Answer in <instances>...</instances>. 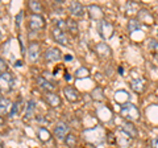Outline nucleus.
Wrapping results in <instances>:
<instances>
[{"label":"nucleus","mask_w":158,"mask_h":148,"mask_svg":"<svg viewBox=\"0 0 158 148\" xmlns=\"http://www.w3.org/2000/svg\"><path fill=\"white\" fill-rule=\"evenodd\" d=\"M63 95H65V98L69 101V102H71V103H75L79 101V93L75 87H73L70 85H67L63 87Z\"/></svg>","instance_id":"obj_13"},{"label":"nucleus","mask_w":158,"mask_h":148,"mask_svg":"<svg viewBox=\"0 0 158 148\" xmlns=\"http://www.w3.org/2000/svg\"><path fill=\"white\" fill-rule=\"evenodd\" d=\"M21 19H23V12H19V15L16 16V28H20V25H21Z\"/></svg>","instance_id":"obj_33"},{"label":"nucleus","mask_w":158,"mask_h":148,"mask_svg":"<svg viewBox=\"0 0 158 148\" xmlns=\"http://www.w3.org/2000/svg\"><path fill=\"white\" fill-rule=\"evenodd\" d=\"M125 9L128 13H138V11H140V4H138L137 2H127V6H125Z\"/></svg>","instance_id":"obj_26"},{"label":"nucleus","mask_w":158,"mask_h":148,"mask_svg":"<svg viewBox=\"0 0 158 148\" xmlns=\"http://www.w3.org/2000/svg\"><path fill=\"white\" fill-rule=\"evenodd\" d=\"M148 46L152 52H158V41L154 40V38H150L149 41H148Z\"/></svg>","instance_id":"obj_29"},{"label":"nucleus","mask_w":158,"mask_h":148,"mask_svg":"<svg viewBox=\"0 0 158 148\" xmlns=\"http://www.w3.org/2000/svg\"><path fill=\"white\" fill-rule=\"evenodd\" d=\"M87 13L91 20H94V21L104 20V12H103V9L99 6H96V4H90V6L87 7Z\"/></svg>","instance_id":"obj_8"},{"label":"nucleus","mask_w":158,"mask_h":148,"mask_svg":"<svg viewBox=\"0 0 158 148\" xmlns=\"http://www.w3.org/2000/svg\"><path fill=\"white\" fill-rule=\"evenodd\" d=\"M11 108H12V105L8 98H6L4 95L0 97V112H2V116H4L6 114H9Z\"/></svg>","instance_id":"obj_21"},{"label":"nucleus","mask_w":158,"mask_h":148,"mask_svg":"<svg viewBox=\"0 0 158 148\" xmlns=\"http://www.w3.org/2000/svg\"><path fill=\"white\" fill-rule=\"evenodd\" d=\"M113 98H115L116 103H118L120 106H124V105H127V103H129L131 95L127 90H117L115 93V95H113Z\"/></svg>","instance_id":"obj_15"},{"label":"nucleus","mask_w":158,"mask_h":148,"mask_svg":"<svg viewBox=\"0 0 158 148\" xmlns=\"http://www.w3.org/2000/svg\"><path fill=\"white\" fill-rule=\"evenodd\" d=\"M36 81H37L38 87L42 89V90H45L46 93H52V91L54 90V87H56L50 81H48L45 77H37Z\"/></svg>","instance_id":"obj_18"},{"label":"nucleus","mask_w":158,"mask_h":148,"mask_svg":"<svg viewBox=\"0 0 158 148\" xmlns=\"http://www.w3.org/2000/svg\"><path fill=\"white\" fill-rule=\"evenodd\" d=\"M63 141H65V144H66L69 148H74V147L77 146V136L70 132V134H69V135L65 137V140H63Z\"/></svg>","instance_id":"obj_27"},{"label":"nucleus","mask_w":158,"mask_h":148,"mask_svg":"<svg viewBox=\"0 0 158 148\" xmlns=\"http://www.w3.org/2000/svg\"><path fill=\"white\" fill-rule=\"evenodd\" d=\"M75 77H77V78H87V77H90V72H88L87 67L81 66V67H79L78 70L75 72Z\"/></svg>","instance_id":"obj_28"},{"label":"nucleus","mask_w":158,"mask_h":148,"mask_svg":"<svg viewBox=\"0 0 158 148\" xmlns=\"http://www.w3.org/2000/svg\"><path fill=\"white\" fill-rule=\"evenodd\" d=\"M28 27L31 31L33 32H38L45 27V19H44L41 15H36V13H32L29 16V23H28Z\"/></svg>","instance_id":"obj_5"},{"label":"nucleus","mask_w":158,"mask_h":148,"mask_svg":"<svg viewBox=\"0 0 158 148\" xmlns=\"http://www.w3.org/2000/svg\"><path fill=\"white\" fill-rule=\"evenodd\" d=\"M28 60L31 62H37L40 60V56H41V48H40V44L36 41L29 42L28 45Z\"/></svg>","instance_id":"obj_7"},{"label":"nucleus","mask_w":158,"mask_h":148,"mask_svg":"<svg viewBox=\"0 0 158 148\" xmlns=\"http://www.w3.org/2000/svg\"><path fill=\"white\" fill-rule=\"evenodd\" d=\"M66 80H67V81H71V77H70V74H66Z\"/></svg>","instance_id":"obj_37"},{"label":"nucleus","mask_w":158,"mask_h":148,"mask_svg":"<svg viewBox=\"0 0 158 148\" xmlns=\"http://www.w3.org/2000/svg\"><path fill=\"white\" fill-rule=\"evenodd\" d=\"M131 87H132V90L137 93V94H141V93H144L145 91V81L144 80H141V78H133V80H131Z\"/></svg>","instance_id":"obj_17"},{"label":"nucleus","mask_w":158,"mask_h":148,"mask_svg":"<svg viewBox=\"0 0 158 148\" xmlns=\"http://www.w3.org/2000/svg\"><path fill=\"white\" fill-rule=\"evenodd\" d=\"M91 98L94 101H96V102L103 101V99H104V91H103V89L100 86H96L91 91Z\"/></svg>","instance_id":"obj_22"},{"label":"nucleus","mask_w":158,"mask_h":148,"mask_svg":"<svg viewBox=\"0 0 158 148\" xmlns=\"http://www.w3.org/2000/svg\"><path fill=\"white\" fill-rule=\"evenodd\" d=\"M15 86V77L12 73H3L2 77H0V89H2V93H9Z\"/></svg>","instance_id":"obj_3"},{"label":"nucleus","mask_w":158,"mask_h":148,"mask_svg":"<svg viewBox=\"0 0 158 148\" xmlns=\"http://www.w3.org/2000/svg\"><path fill=\"white\" fill-rule=\"evenodd\" d=\"M34 110H36V102L34 101H29L27 105V111H25V119H31L34 115Z\"/></svg>","instance_id":"obj_24"},{"label":"nucleus","mask_w":158,"mask_h":148,"mask_svg":"<svg viewBox=\"0 0 158 148\" xmlns=\"http://www.w3.org/2000/svg\"><path fill=\"white\" fill-rule=\"evenodd\" d=\"M120 115L125 122L133 123L140 119V110L133 103H127L120 107Z\"/></svg>","instance_id":"obj_1"},{"label":"nucleus","mask_w":158,"mask_h":148,"mask_svg":"<svg viewBox=\"0 0 158 148\" xmlns=\"http://www.w3.org/2000/svg\"><path fill=\"white\" fill-rule=\"evenodd\" d=\"M121 131L128 136V137H137L138 132H137V128L135 127V124L131 122H125L121 124Z\"/></svg>","instance_id":"obj_16"},{"label":"nucleus","mask_w":158,"mask_h":148,"mask_svg":"<svg viewBox=\"0 0 158 148\" xmlns=\"http://www.w3.org/2000/svg\"><path fill=\"white\" fill-rule=\"evenodd\" d=\"M45 101L48 102V105L53 107V108H58V107H61L62 106V99H61V97H59L57 93H46L45 94Z\"/></svg>","instance_id":"obj_14"},{"label":"nucleus","mask_w":158,"mask_h":148,"mask_svg":"<svg viewBox=\"0 0 158 148\" xmlns=\"http://www.w3.org/2000/svg\"><path fill=\"white\" fill-rule=\"evenodd\" d=\"M69 12L73 17H83L85 16V7L79 2H70L69 3Z\"/></svg>","instance_id":"obj_12"},{"label":"nucleus","mask_w":158,"mask_h":148,"mask_svg":"<svg viewBox=\"0 0 158 148\" xmlns=\"http://www.w3.org/2000/svg\"><path fill=\"white\" fill-rule=\"evenodd\" d=\"M65 60H66V61H71V60H73V57H71V56H66V57H65Z\"/></svg>","instance_id":"obj_35"},{"label":"nucleus","mask_w":158,"mask_h":148,"mask_svg":"<svg viewBox=\"0 0 158 148\" xmlns=\"http://www.w3.org/2000/svg\"><path fill=\"white\" fill-rule=\"evenodd\" d=\"M138 29H141V23L138 21L137 19H131V20L128 21V31H129V33L136 32Z\"/></svg>","instance_id":"obj_25"},{"label":"nucleus","mask_w":158,"mask_h":148,"mask_svg":"<svg viewBox=\"0 0 158 148\" xmlns=\"http://www.w3.org/2000/svg\"><path fill=\"white\" fill-rule=\"evenodd\" d=\"M113 33H115V28L110 21L102 20L98 23V34L102 40H110L113 37Z\"/></svg>","instance_id":"obj_2"},{"label":"nucleus","mask_w":158,"mask_h":148,"mask_svg":"<svg viewBox=\"0 0 158 148\" xmlns=\"http://www.w3.org/2000/svg\"><path fill=\"white\" fill-rule=\"evenodd\" d=\"M70 134L69 132V126L66 124L65 122H58L56 126H54L53 130V135L59 140H65V137Z\"/></svg>","instance_id":"obj_10"},{"label":"nucleus","mask_w":158,"mask_h":148,"mask_svg":"<svg viewBox=\"0 0 158 148\" xmlns=\"http://www.w3.org/2000/svg\"><path fill=\"white\" fill-rule=\"evenodd\" d=\"M56 27L59 28V29H62V31H67L66 21H63V20H57V21H56Z\"/></svg>","instance_id":"obj_31"},{"label":"nucleus","mask_w":158,"mask_h":148,"mask_svg":"<svg viewBox=\"0 0 158 148\" xmlns=\"http://www.w3.org/2000/svg\"><path fill=\"white\" fill-rule=\"evenodd\" d=\"M94 50H95V53L98 54V57H100L102 60H108V58L112 57V49L106 42L96 44L95 48H94Z\"/></svg>","instance_id":"obj_6"},{"label":"nucleus","mask_w":158,"mask_h":148,"mask_svg":"<svg viewBox=\"0 0 158 148\" xmlns=\"http://www.w3.org/2000/svg\"><path fill=\"white\" fill-rule=\"evenodd\" d=\"M15 66H21V61H17V62H15Z\"/></svg>","instance_id":"obj_36"},{"label":"nucleus","mask_w":158,"mask_h":148,"mask_svg":"<svg viewBox=\"0 0 158 148\" xmlns=\"http://www.w3.org/2000/svg\"><path fill=\"white\" fill-rule=\"evenodd\" d=\"M136 19L141 24H145V25H152V24H154V16H153V13L146 8H141L140 11H138Z\"/></svg>","instance_id":"obj_9"},{"label":"nucleus","mask_w":158,"mask_h":148,"mask_svg":"<svg viewBox=\"0 0 158 148\" xmlns=\"http://www.w3.org/2000/svg\"><path fill=\"white\" fill-rule=\"evenodd\" d=\"M28 7L36 15H41V12H42V4L40 2H36V0H31V2L28 3Z\"/></svg>","instance_id":"obj_23"},{"label":"nucleus","mask_w":158,"mask_h":148,"mask_svg":"<svg viewBox=\"0 0 158 148\" xmlns=\"http://www.w3.org/2000/svg\"><path fill=\"white\" fill-rule=\"evenodd\" d=\"M152 147L153 148H158V137H156L154 140H152Z\"/></svg>","instance_id":"obj_34"},{"label":"nucleus","mask_w":158,"mask_h":148,"mask_svg":"<svg viewBox=\"0 0 158 148\" xmlns=\"http://www.w3.org/2000/svg\"><path fill=\"white\" fill-rule=\"evenodd\" d=\"M44 58H45V61L49 63L58 62L62 60V53L58 48H49L45 52V54H44Z\"/></svg>","instance_id":"obj_11"},{"label":"nucleus","mask_w":158,"mask_h":148,"mask_svg":"<svg viewBox=\"0 0 158 148\" xmlns=\"http://www.w3.org/2000/svg\"><path fill=\"white\" fill-rule=\"evenodd\" d=\"M52 36H53V40L57 44H59V45H63V46L70 45V38H69L67 33L65 31H62V29L54 27L52 31Z\"/></svg>","instance_id":"obj_4"},{"label":"nucleus","mask_w":158,"mask_h":148,"mask_svg":"<svg viewBox=\"0 0 158 148\" xmlns=\"http://www.w3.org/2000/svg\"><path fill=\"white\" fill-rule=\"evenodd\" d=\"M17 112H19V103H13L12 105V108H11V111H9V116L13 118L15 115H17Z\"/></svg>","instance_id":"obj_30"},{"label":"nucleus","mask_w":158,"mask_h":148,"mask_svg":"<svg viewBox=\"0 0 158 148\" xmlns=\"http://www.w3.org/2000/svg\"><path fill=\"white\" fill-rule=\"evenodd\" d=\"M0 70H2V74L3 73H7V62H6L4 58L0 60Z\"/></svg>","instance_id":"obj_32"},{"label":"nucleus","mask_w":158,"mask_h":148,"mask_svg":"<svg viewBox=\"0 0 158 148\" xmlns=\"http://www.w3.org/2000/svg\"><path fill=\"white\" fill-rule=\"evenodd\" d=\"M37 137L41 143H49L52 140V132L45 127H40L37 130Z\"/></svg>","instance_id":"obj_19"},{"label":"nucleus","mask_w":158,"mask_h":148,"mask_svg":"<svg viewBox=\"0 0 158 148\" xmlns=\"http://www.w3.org/2000/svg\"><path fill=\"white\" fill-rule=\"evenodd\" d=\"M66 27H67V32L71 34V36H77L79 33V24L77 23L75 19L69 17L66 20Z\"/></svg>","instance_id":"obj_20"}]
</instances>
